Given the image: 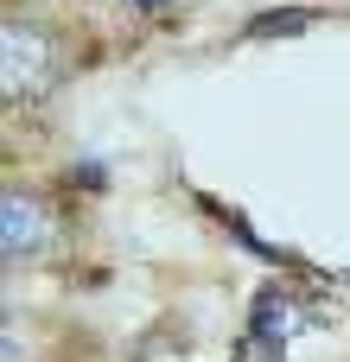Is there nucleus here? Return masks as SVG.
<instances>
[{
    "label": "nucleus",
    "instance_id": "obj_1",
    "mask_svg": "<svg viewBox=\"0 0 350 362\" xmlns=\"http://www.w3.org/2000/svg\"><path fill=\"white\" fill-rule=\"evenodd\" d=\"M0 64H6V95H38L51 83V38L26 19H6L0 25Z\"/></svg>",
    "mask_w": 350,
    "mask_h": 362
},
{
    "label": "nucleus",
    "instance_id": "obj_2",
    "mask_svg": "<svg viewBox=\"0 0 350 362\" xmlns=\"http://www.w3.org/2000/svg\"><path fill=\"white\" fill-rule=\"evenodd\" d=\"M0 242H6V261H26V255H38L45 248V210L32 204V197H6L0 204Z\"/></svg>",
    "mask_w": 350,
    "mask_h": 362
},
{
    "label": "nucleus",
    "instance_id": "obj_3",
    "mask_svg": "<svg viewBox=\"0 0 350 362\" xmlns=\"http://www.w3.org/2000/svg\"><path fill=\"white\" fill-rule=\"evenodd\" d=\"M293 331H300V305H293L281 286H268V293L255 299V337H261L268 350H281V344H293Z\"/></svg>",
    "mask_w": 350,
    "mask_h": 362
},
{
    "label": "nucleus",
    "instance_id": "obj_4",
    "mask_svg": "<svg viewBox=\"0 0 350 362\" xmlns=\"http://www.w3.org/2000/svg\"><path fill=\"white\" fill-rule=\"evenodd\" d=\"M306 25H312V13H306V6H281V13L249 19V38H300Z\"/></svg>",
    "mask_w": 350,
    "mask_h": 362
},
{
    "label": "nucleus",
    "instance_id": "obj_5",
    "mask_svg": "<svg viewBox=\"0 0 350 362\" xmlns=\"http://www.w3.org/2000/svg\"><path fill=\"white\" fill-rule=\"evenodd\" d=\"M128 6H140V13H166L172 0H128Z\"/></svg>",
    "mask_w": 350,
    "mask_h": 362
}]
</instances>
